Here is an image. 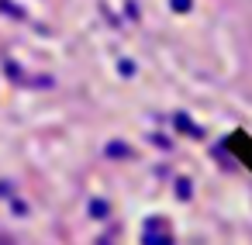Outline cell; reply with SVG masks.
<instances>
[{
    "label": "cell",
    "mask_w": 252,
    "mask_h": 245,
    "mask_svg": "<svg viewBox=\"0 0 252 245\" xmlns=\"http://www.w3.org/2000/svg\"><path fill=\"white\" fill-rule=\"evenodd\" d=\"M0 245H11V238H0Z\"/></svg>",
    "instance_id": "obj_2"
},
{
    "label": "cell",
    "mask_w": 252,
    "mask_h": 245,
    "mask_svg": "<svg viewBox=\"0 0 252 245\" xmlns=\"http://www.w3.org/2000/svg\"><path fill=\"white\" fill-rule=\"evenodd\" d=\"M169 4H173V11H176V14H187V11L193 7V0H169Z\"/></svg>",
    "instance_id": "obj_1"
}]
</instances>
